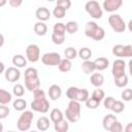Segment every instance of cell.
Here are the masks:
<instances>
[{"label": "cell", "mask_w": 132, "mask_h": 132, "mask_svg": "<svg viewBox=\"0 0 132 132\" xmlns=\"http://www.w3.org/2000/svg\"><path fill=\"white\" fill-rule=\"evenodd\" d=\"M123 5V0H104L103 8L107 12H113Z\"/></svg>", "instance_id": "obj_12"}, {"label": "cell", "mask_w": 132, "mask_h": 132, "mask_svg": "<svg viewBox=\"0 0 132 132\" xmlns=\"http://www.w3.org/2000/svg\"><path fill=\"white\" fill-rule=\"evenodd\" d=\"M7 3V0H0V7H3Z\"/></svg>", "instance_id": "obj_52"}, {"label": "cell", "mask_w": 132, "mask_h": 132, "mask_svg": "<svg viewBox=\"0 0 132 132\" xmlns=\"http://www.w3.org/2000/svg\"><path fill=\"white\" fill-rule=\"evenodd\" d=\"M24 78H25V87L28 91L33 92L34 90L40 87V79L36 68L33 67L27 68L24 73Z\"/></svg>", "instance_id": "obj_1"}, {"label": "cell", "mask_w": 132, "mask_h": 132, "mask_svg": "<svg viewBox=\"0 0 132 132\" xmlns=\"http://www.w3.org/2000/svg\"><path fill=\"white\" fill-rule=\"evenodd\" d=\"M12 64L18 68H23L27 65V59L23 55H14L12 57Z\"/></svg>", "instance_id": "obj_22"}, {"label": "cell", "mask_w": 132, "mask_h": 132, "mask_svg": "<svg viewBox=\"0 0 132 132\" xmlns=\"http://www.w3.org/2000/svg\"><path fill=\"white\" fill-rule=\"evenodd\" d=\"M113 82L118 88H124L128 85V76L126 73H124L123 75L113 77Z\"/></svg>", "instance_id": "obj_24"}, {"label": "cell", "mask_w": 132, "mask_h": 132, "mask_svg": "<svg viewBox=\"0 0 132 132\" xmlns=\"http://www.w3.org/2000/svg\"><path fill=\"white\" fill-rule=\"evenodd\" d=\"M4 44V36L2 34H0V47Z\"/></svg>", "instance_id": "obj_51"}, {"label": "cell", "mask_w": 132, "mask_h": 132, "mask_svg": "<svg viewBox=\"0 0 132 132\" xmlns=\"http://www.w3.org/2000/svg\"><path fill=\"white\" fill-rule=\"evenodd\" d=\"M34 32L36 33V35L38 36H43L46 34L47 32V26L44 24V22L38 21L37 23H35L34 25Z\"/></svg>", "instance_id": "obj_19"}, {"label": "cell", "mask_w": 132, "mask_h": 132, "mask_svg": "<svg viewBox=\"0 0 132 132\" xmlns=\"http://www.w3.org/2000/svg\"><path fill=\"white\" fill-rule=\"evenodd\" d=\"M12 106H13V108H14L15 110H18V111H23V110H25L26 107H27V102H26V100L22 99L21 97H18V99H15V100L12 102Z\"/></svg>", "instance_id": "obj_26"}, {"label": "cell", "mask_w": 132, "mask_h": 132, "mask_svg": "<svg viewBox=\"0 0 132 132\" xmlns=\"http://www.w3.org/2000/svg\"><path fill=\"white\" fill-rule=\"evenodd\" d=\"M112 55L118 58H124V45L123 44H116L112 47Z\"/></svg>", "instance_id": "obj_35"}, {"label": "cell", "mask_w": 132, "mask_h": 132, "mask_svg": "<svg viewBox=\"0 0 132 132\" xmlns=\"http://www.w3.org/2000/svg\"><path fill=\"white\" fill-rule=\"evenodd\" d=\"M114 101H116V99H114L113 97L108 96V97H106V98H103V105H104V107H105L106 109H110Z\"/></svg>", "instance_id": "obj_42"}, {"label": "cell", "mask_w": 132, "mask_h": 132, "mask_svg": "<svg viewBox=\"0 0 132 132\" xmlns=\"http://www.w3.org/2000/svg\"><path fill=\"white\" fill-rule=\"evenodd\" d=\"M57 66L61 72H69L72 68V63H71V60H68L65 58V59H61V61Z\"/></svg>", "instance_id": "obj_21"}, {"label": "cell", "mask_w": 132, "mask_h": 132, "mask_svg": "<svg viewBox=\"0 0 132 132\" xmlns=\"http://www.w3.org/2000/svg\"><path fill=\"white\" fill-rule=\"evenodd\" d=\"M12 93L15 97H22L25 94V89L21 84H15L12 88Z\"/></svg>", "instance_id": "obj_38"}, {"label": "cell", "mask_w": 132, "mask_h": 132, "mask_svg": "<svg viewBox=\"0 0 132 132\" xmlns=\"http://www.w3.org/2000/svg\"><path fill=\"white\" fill-rule=\"evenodd\" d=\"M65 30L67 33L69 34H73L76 33L78 31V24L75 21H69L65 24Z\"/></svg>", "instance_id": "obj_28"}, {"label": "cell", "mask_w": 132, "mask_h": 132, "mask_svg": "<svg viewBox=\"0 0 132 132\" xmlns=\"http://www.w3.org/2000/svg\"><path fill=\"white\" fill-rule=\"evenodd\" d=\"M35 16L37 18L38 21L45 22L48 21L51 18V11L46 7H38L35 11Z\"/></svg>", "instance_id": "obj_13"}, {"label": "cell", "mask_w": 132, "mask_h": 132, "mask_svg": "<svg viewBox=\"0 0 132 132\" xmlns=\"http://www.w3.org/2000/svg\"><path fill=\"white\" fill-rule=\"evenodd\" d=\"M47 1H50V2H53V1H55V0H47Z\"/></svg>", "instance_id": "obj_54"}, {"label": "cell", "mask_w": 132, "mask_h": 132, "mask_svg": "<svg viewBox=\"0 0 132 132\" xmlns=\"http://www.w3.org/2000/svg\"><path fill=\"white\" fill-rule=\"evenodd\" d=\"M64 55H65V58L68 59V60H73L76 58L77 56V52L76 50L73 47V46H68L65 51H64Z\"/></svg>", "instance_id": "obj_32"}, {"label": "cell", "mask_w": 132, "mask_h": 132, "mask_svg": "<svg viewBox=\"0 0 132 132\" xmlns=\"http://www.w3.org/2000/svg\"><path fill=\"white\" fill-rule=\"evenodd\" d=\"M53 14L57 19H63L65 16V14H66V9H64V8L56 5V7L53 10Z\"/></svg>", "instance_id": "obj_39"}, {"label": "cell", "mask_w": 132, "mask_h": 132, "mask_svg": "<svg viewBox=\"0 0 132 132\" xmlns=\"http://www.w3.org/2000/svg\"><path fill=\"white\" fill-rule=\"evenodd\" d=\"M85 9L88 12L89 15H91L95 20H99L103 15V10L101 5L95 1V0H90L85 4Z\"/></svg>", "instance_id": "obj_5"}, {"label": "cell", "mask_w": 132, "mask_h": 132, "mask_svg": "<svg viewBox=\"0 0 132 132\" xmlns=\"http://www.w3.org/2000/svg\"><path fill=\"white\" fill-rule=\"evenodd\" d=\"M108 24L117 33H122L126 30V24L120 14H110L108 16Z\"/></svg>", "instance_id": "obj_6"}, {"label": "cell", "mask_w": 132, "mask_h": 132, "mask_svg": "<svg viewBox=\"0 0 132 132\" xmlns=\"http://www.w3.org/2000/svg\"><path fill=\"white\" fill-rule=\"evenodd\" d=\"M117 120H118V119H117V117H116L113 113H108V114H106V116L103 118V120H102V126H103V128H104L106 131H109L111 125H112L113 122H116Z\"/></svg>", "instance_id": "obj_17"}, {"label": "cell", "mask_w": 132, "mask_h": 132, "mask_svg": "<svg viewBox=\"0 0 132 132\" xmlns=\"http://www.w3.org/2000/svg\"><path fill=\"white\" fill-rule=\"evenodd\" d=\"M81 70L86 73V74H91L93 73L96 69H95V65H94V62L93 61H90V60H86L81 63Z\"/></svg>", "instance_id": "obj_23"}, {"label": "cell", "mask_w": 132, "mask_h": 132, "mask_svg": "<svg viewBox=\"0 0 132 132\" xmlns=\"http://www.w3.org/2000/svg\"><path fill=\"white\" fill-rule=\"evenodd\" d=\"M77 55H78V57H79L82 61L90 60V58L92 57V51H91L89 47H81V48L77 52Z\"/></svg>", "instance_id": "obj_30"}, {"label": "cell", "mask_w": 132, "mask_h": 132, "mask_svg": "<svg viewBox=\"0 0 132 132\" xmlns=\"http://www.w3.org/2000/svg\"><path fill=\"white\" fill-rule=\"evenodd\" d=\"M4 71H5V66H4V64L2 62H0V74L3 73Z\"/></svg>", "instance_id": "obj_50"}, {"label": "cell", "mask_w": 132, "mask_h": 132, "mask_svg": "<svg viewBox=\"0 0 132 132\" xmlns=\"http://www.w3.org/2000/svg\"><path fill=\"white\" fill-rule=\"evenodd\" d=\"M9 112H10V109L6 104H0V120L7 118Z\"/></svg>", "instance_id": "obj_40"}, {"label": "cell", "mask_w": 132, "mask_h": 132, "mask_svg": "<svg viewBox=\"0 0 132 132\" xmlns=\"http://www.w3.org/2000/svg\"><path fill=\"white\" fill-rule=\"evenodd\" d=\"M125 109V104L120 101V100H116L110 108V110L113 112V113H121L123 110Z\"/></svg>", "instance_id": "obj_31"}, {"label": "cell", "mask_w": 132, "mask_h": 132, "mask_svg": "<svg viewBox=\"0 0 132 132\" xmlns=\"http://www.w3.org/2000/svg\"><path fill=\"white\" fill-rule=\"evenodd\" d=\"M8 2H9V5H10L11 7L16 8V7H20V6L22 5L23 0H8Z\"/></svg>", "instance_id": "obj_48"}, {"label": "cell", "mask_w": 132, "mask_h": 132, "mask_svg": "<svg viewBox=\"0 0 132 132\" xmlns=\"http://www.w3.org/2000/svg\"><path fill=\"white\" fill-rule=\"evenodd\" d=\"M53 32H57V33H65V32H66V30H65V24H63V23H56V24L54 25Z\"/></svg>", "instance_id": "obj_45"}, {"label": "cell", "mask_w": 132, "mask_h": 132, "mask_svg": "<svg viewBox=\"0 0 132 132\" xmlns=\"http://www.w3.org/2000/svg\"><path fill=\"white\" fill-rule=\"evenodd\" d=\"M34 114L31 110H23L22 114L20 116V118L18 119L16 122V127L20 131H28L31 127L32 121H33Z\"/></svg>", "instance_id": "obj_4"}, {"label": "cell", "mask_w": 132, "mask_h": 132, "mask_svg": "<svg viewBox=\"0 0 132 132\" xmlns=\"http://www.w3.org/2000/svg\"><path fill=\"white\" fill-rule=\"evenodd\" d=\"M52 41H53L55 44H57V45L63 44L64 41H65V33L53 32V34H52Z\"/></svg>", "instance_id": "obj_29"}, {"label": "cell", "mask_w": 132, "mask_h": 132, "mask_svg": "<svg viewBox=\"0 0 132 132\" xmlns=\"http://www.w3.org/2000/svg\"><path fill=\"white\" fill-rule=\"evenodd\" d=\"M50 98L52 100H58L61 96H62V89L60 86L58 85H52L50 88H48V92H47Z\"/></svg>", "instance_id": "obj_14"}, {"label": "cell", "mask_w": 132, "mask_h": 132, "mask_svg": "<svg viewBox=\"0 0 132 132\" xmlns=\"http://www.w3.org/2000/svg\"><path fill=\"white\" fill-rule=\"evenodd\" d=\"M50 119L53 123H56V122L64 119V114L59 108H54V109H52V111L50 113Z\"/></svg>", "instance_id": "obj_27"}, {"label": "cell", "mask_w": 132, "mask_h": 132, "mask_svg": "<svg viewBox=\"0 0 132 132\" xmlns=\"http://www.w3.org/2000/svg\"><path fill=\"white\" fill-rule=\"evenodd\" d=\"M123 125L117 120L116 122H113V124L111 125L110 129H109V132H122L123 131Z\"/></svg>", "instance_id": "obj_41"}, {"label": "cell", "mask_w": 132, "mask_h": 132, "mask_svg": "<svg viewBox=\"0 0 132 132\" xmlns=\"http://www.w3.org/2000/svg\"><path fill=\"white\" fill-rule=\"evenodd\" d=\"M12 99L11 94L4 90V89H0V104H8Z\"/></svg>", "instance_id": "obj_25"}, {"label": "cell", "mask_w": 132, "mask_h": 132, "mask_svg": "<svg viewBox=\"0 0 132 132\" xmlns=\"http://www.w3.org/2000/svg\"><path fill=\"white\" fill-rule=\"evenodd\" d=\"M21 72L18 69V67H8L4 71V77L9 82H15L20 79Z\"/></svg>", "instance_id": "obj_10"}, {"label": "cell", "mask_w": 132, "mask_h": 132, "mask_svg": "<svg viewBox=\"0 0 132 132\" xmlns=\"http://www.w3.org/2000/svg\"><path fill=\"white\" fill-rule=\"evenodd\" d=\"M36 127L39 131H46L50 128V119L46 117H40L36 122Z\"/></svg>", "instance_id": "obj_20"}, {"label": "cell", "mask_w": 132, "mask_h": 132, "mask_svg": "<svg viewBox=\"0 0 132 132\" xmlns=\"http://www.w3.org/2000/svg\"><path fill=\"white\" fill-rule=\"evenodd\" d=\"M93 62H94V65H95V69H96V70H99V71L105 70V69L108 67V65H109L108 59H106V58H104V57L97 58V59L94 60Z\"/></svg>", "instance_id": "obj_15"}, {"label": "cell", "mask_w": 132, "mask_h": 132, "mask_svg": "<svg viewBox=\"0 0 132 132\" xmlns=\"http://www.w3.org/2000/svg\"><path fill=\"white\" fill-rule=\"evenodd\" d=\"M125 131H126V132H132V124H131V123L128 124V126H127V128L125 129Z\"/></svg>", "instance_id": "obj_49"}, {"label": "cell", "mask_w": 132, "mask_h": 132, "mask_svg": "<svg viewBox=\"0 0 132 132\" xmlns=\"http://www.w3.org/2000/svg\"><path fill=\"white\" fill-rule=\"evenodd\" d=\"M33 96H34V99H39V98H44L45 97V92L40 89V88H37L36 90L33 91Z\"/></svg>", "instance_id": "obj_46"}, {"label": "cell", "mask_w": 132, "mask_h": 132, "mask_svg": "<svg viewBox=\"0 0 132 132\" xmlns=\"http://www.w3.org/2000/svg\"><path fill=\"white\" fill-rule=\"evenodd\" d=\"M90 81H91V84H92L94 87L100 88V87L103 85V82H104V76H103V74H101L100 72L93 73V74L91 75V77H90Z\"/></svg>", "instance_id": "obj_16"}, {"label": "cell", "mask_w": 132, "mask_h": 132, "mask_svg": "<svg viewBox=\"0 0 132 132\" xmlns=\"http://www.w3.org/2000/svg\"><path fill=\"white\" fill-rule=\"evenodd\" d=\"M132 57V45L127 44L124 45V58H130Z\"/></svg>", "instance_id": "obj_47"}, {"label": "cell", "mask_w": 132, "mask_h": 132, "mask_svg": "<svg viewBox=\"0 0 132 132\" xmlns=\"http://www.w3.org/2000/svg\"><path fill=\"white\" fill-rule=\"evenodd\" d=\"M54 128L57 132H67L69 129V122L65 119H62L54 123Z\"/></svg>", "instance_id": "obj_18"}, {"label": "cell", "mask_w": 132, "mask_h": 132, "mask_svg": "<svg viewBox=\"0 0 132 132\" xmlns=\"http://www.w3.org/2000/svg\"><path fill=\"white\" fill-rule=\"evenodd\" d=\"M85 34L96 41H100L105 37V31L102 27L98 26L95 22H88L85 27Z\"/></svg>", "instance_id": "obj_2"}, {"label": "cell", "mask_w": 132, "mask_h": 132, "mask_svg": "<svg viewBox=\"0 0 132 132\" xmlns=\"http://www.w3.org/2000/svg\"><path fill=\"white\" fill-rule=\"evenodd\" d=\"M89 98V92L87 89H78V93L76 96V101L78 102H85Z\"/></svg>", "instance_id": "obj_33"}, {"label": "cell", "mask_w": 132, "mask_h": 132, "mask_svg": "<svg viewBox=\"0 0 132 132\" xmlns=\"http://www.w3.org/2000/svg\"><path fill=\"white\" fill-rule=\"evenodd\" d=\"M77 93H78V88L77 87H69L66 91V96L70 100H75L76 96H77Z\"/></svg>", "instance_id": "obj_34"}, {"label": "cell", "mask_w": 132, "mask_h": 132, "mask_svg": "<svg viewBox=\"0 0 132 132\" xmlns=\"http://www.w3.org/2000/svg\"><path fill=\"white\" fill-rule=\"evenodd\" d=\"M91 97H93L94 99H96V100H98L99 102H101V101L103 100V98L105 97V93H104V91L101 90L100 88H97V89H95V90L93 91Z\"/></svg>", "instance_id": "obj_36"}, {"label": "cell", "mask_w": 132, "mask_h": 132, "mask_svg": "<svg viewBox=\"0 0 132 132\" xmlns=\"http://www.w3.org/2000/svg\"><path fill=\"white\" fill-rule=\"evenodd\" d=\"M121 97L124 101H130L132 99V90L131 89H126L122 92Z\"/></svg>", "instance_id": "obj_43"}, {"label": "cell", "mask_w": 132, "mask_h": 132, "mask_svg": "<svg viewBox=\"0 0 132 132\" xmlns=\"http://www.w3.org/2000/svg\"><path fill=\"white\" fill-rule=\"evenodd\" d=\"M3 131V124L0 122V132H2Z\"/></svg>", "instance_id": "obj_53"}, {"label": "cell", "mask_w": 132, "mask_h": 132, "mask_svg": "<svg viewBox=\"0 0 132 132\" xmlns=\"http://www.w3.org/2000/svg\"><path fill=\"white\" fill-rule=\"evenodd\" d=\"M41 61L46 66H57L59 64V62L61 61V56H60V54L55 53V52L45 53L42 55Z\"/></svg>", "instance_id": "obj_9"}, {"label": "cell", "mask_w": 132, "mask_h": 132, "mask_svg": "<svg viewBox=\"0 0 132 132\" xmlns=\"http://www.w3.org/2000/svg\"><path fill=\"white\" fill-rule=\"evenodd\" d=\"M26 58L28 61L35 63L40 58V48L37 44H29L26 48Z\"/></svg>", "instance_id": "obj_8"}, {"label": "cell", "mask_w": 132, "mask_h": 132, "mask_svg": "<svg viewBox=\"0 0 132 132\" xmlns=\"http://www.w3.org/2000/svg\"><path fill=\"white\" fill-rule=\"evenodd\" d=\"M125 69H126V63L124 60L122 59H117L113 63H112V68H111V73L113 75V77L123 75L125 73Z\"/></svg>", "instance_id": "obj_11"}, {"label": "cell", "mask_w": 132, "mask_h": 132, "mask_svg": "<svg viewBox=\"0 0 132 132\" xmlns=\"http://www.w3.org/2000/svg\"><path fill=\"white\" fill-rule=\"evenodd\" d=\"M57 5L64 8V9H69L71 6V0H56Z\"/></svg>", "instance_id": "obj_44"}, {"label": "cell", "mask_w": 132, "mask_h": 132, "mask_svg": "<svg viewBox=\"0 0 132 132\" xmlns=\"http://www.w3.org/2000/svg\"><path fill=\"white\" fill-rule=\"evenodd\" d=\"M31 109L36 111V112L45 113L50 109V102L45 97L39 98V99H34L31 102Z\"/></svg>", "instance_id": "obj_7"}, {"label": "cell", "mask_w": 132, "mask_h": 132, "mask_svg": "<svg viewBox=\"0 0 132 132\" xmlns=\"http://www.w3.org/2000/svg\"><path fill=\"white\" fill-rule=\"evenodd\" d=\"M80 110H81L80 103L76 100H70L68 103V106L65 110L66 120L70 123L78 122L80 119Z\"/></svg>", "instance_id": "obj_3"}, {"label": "cell", "mask_w": 132, "mask_h": 132, "mask_svg": "<svg viewBox=\"0 0 132 132\" xmlns=\"http://www.w3.org/2000/svg\"><path fill=\"white\" fill-rule=\"evenodd\" d=\"M85 103H86V106H87L88 108H90V109H96V108L99 106V104H100V102H99L98 100L94 99L93 97H89V98L85 101Z\"/></svg>", "instance_id": "obj_37"}]
</instances>
